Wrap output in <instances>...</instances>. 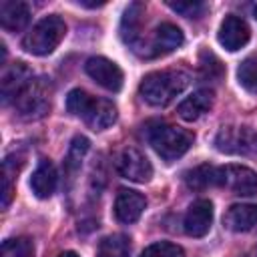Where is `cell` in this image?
<instances>
[{
	"mask_svg": "<svg viewBox=\"0 0 257 257\" xmlns=\"http://www.w3.org/2000/svg\"><path fill=\"white\" fill-rule=\"evenodd\" d=\"M187 84L189 74L183 70H155L141 80L139 92L151 106H167L187 88Z\"/></svg>",
	"mask_w": 257,
	"mask_h": 257,
	"instance_id": "obj_1",
	"label": "cell"
},
{
	"mask_svg": "<svg viewBox=\"0 0 257 257\" xmlns=\"http://www.w3.org/2000/svg\"><path fill=\"white\" fill-rule=\"evenodd\" d=\"M64 34H66L64 20L58 14H50V16H44L42 20H38L32 26V30L24 36L22 46L30 54L46 56V54H50L60 44Z\"/></svg>",
	"mask_w": 257,
	"mask_h": 257,
	"instance_id": "obj_2",
	"label": "cell"
},
{
	"mask_svg": "<svg viewBox=\"0 0 257 257\" xmlns=\"http://www.w3.org/2000/svg\"><path fill=\"white\" fill-rule=\"evenodd\" d=\"M193 133L173 126V124H155L149 131V143L155 153L165 161H175L183 157L193 145Z\"/></svg>",
	"mask_w": 257,
	"mask_h": 257,
	"instance_id": "obj_3",
	"label": "cell"
},
{
	"mask_svg": "<svg viewBox=\"0 0 257 257\" xmlns=\"http://www.w3.org/2000/svg\"><path fill=\"white\" fill-rule=\"evenodd\" d=\"M14 106L24 118H40L50 108V82L46 78L32 80L16 96Z\"/></svg>",
	"mask_w": 257,
	"mask_h": 257,
	"instance_id": "obj_4",
	"label": "cell"
},
{
	"mask_svg": "<svg viewBox=\"0 0 257 257\" xmlns=\"http://www.w3.org/2000/svg\"><path fill=\"white\" fill-rule=\"evenodd\" d=\"M215 147L227 155H257V131L251 126H223L215 137Z\"/></svg>",
	"mask_w": 257,
	"mask_h": 257,
	"instance_id": "obj_5",
	"label": "cell"
},
{
	"mask_svg": "<svg viewBox=\"0 0 257 257\" xmlns=\"http://www.w3.org/2000/svg\"><path fill=\"white\" fill-rule=\"evenodd\" d=\"M215 185L233 191L235 195H255L257 193V173L245 165H225L215 171Z\"/></svg>",
	"mask_w": 257,
	"mask_h": 257,
	"instance_id": "obj_6",
	"label": "cell"
},
{
	"mask_svg": "<svg viewBox=\"0 0 257 257\" xmlns=\"http://www.w3.org/2000/svg\"><path fill=\"white\" fill-rule=\"evenodd\" d=\"M116 171L122 179H128L135 183H147L153 177L151 161L135 147H126L120 151V155L116 159Z\"/></svg>",
	"mask_w": 257,
	"mask_h": 257,
	"instance_id": "obj_7",
	"label": "cell"
},
{
	"mask_svg": "<svg viewBox=\"0 0 257 257\" xmlns=\"http://www.w3.org/2000/svg\"><path fill=\"white\" fill-rule=\"evenodd\" d=\"M84 70L94 82H98L106 90L118 92L122 88V70L116 66V62H112L104 56L88 58L86 64H84Z\"/></svg>",
	"mask_w": 257,
	"mask_h": 257,
	"instance_id": "obj_8",
	"label": "cell"
},
{
	"mask_svg": "<svg viewBox=\"0 0 257 257\" xmlns=\"http://www.w3.org/2000/svg\"><path fill=\"white\" fill-rule=\"evenodd\" d=\"M249 36H251V32H249L247 22H245L243 18L235 16V14L225 16V20H223L221 26H219V34H217L219 44H221L223 48L231 50V52L243 48V46L249 42Z\"/></svg>",
	"mask_w": 257,
	"mask_h": 257,
	"instance_id": "obj_9",
	"label": "cell"
},
{
	"mask_svg": "<svg viewBox=\"0 0 257 257\" xmlns=\"http://www.w3.org/2000/svg\"><path fill=\"white\" fill-rule=\"evenodd\" d=\"M211 223H213V205L209 199H199L189 207L183 227L189 237H205L211 229Z\"/></svg>",
	"mask_w": 257,
	"mask_h": 257,
	"instance_id": "obj_10",
	"label": "cell"
},
{
	"mask_svg": "<svg viewBox=\"0 0 257 257\" xmlns=\"http://www.w3.org/2000/svg\"><path fill=\"white\" fill-rule=\"evenodd\" d=\"M145 207H147V199L139 191L120 189L116 193V199H114V217L120 223H126V225L135 223L143 215Z\"/></svg>",
	"mask_w": 257,
	"mask_h": 257,
	"instance_id": "obj_11",
	"label": "cell"
},
{
	"mask_svg": "<svg viewBox=\"0 0 257 257\" xmlns=\"http://www.w3.org/2000/svg\"><path fill=\"white\" fill-rule=\"evenodd\" d=\"M32 82V70L24 62H14L4 74H2V100L10 102L16 100V96Z\"/></svg>",
	"mask_w": 257,
	"mask_h": 257,
	"instance_id": "obj_12",
	"label": "cell"
},
{
	"mask_svg": "<svg viewBox=\"0 0 257 257\" xmlns=\"http://www.w3.org/2000/svg\"><path fill=\"white\" fill-rule=\"evenodd\" d=\"M82 120L92 131H104L116 120V106L104 98H92L88 108L82 114Z\"/></svg>",
	"mask_w": 257,
	"mask_h": 257,
	"instance_id": "obj_13",
	"label": "cell"
},
{
	"mask_svg": "<svg viewBox=\"0 0 257 257\" xmlns=\"http://www.w3.org/2000/svg\"><path fill=\"white\" fill-rule=\"evenodd\" d=\"M223 225L235 233L251 231L253 227H257V205H249V203L231 205L223 217Z\"/></svg>",
	"mask_w": 257,
	"mask_h": 257,
	"instance_id": "obj_14",
	"label": "cell"
},
{
	"mask_svg": "<svg viewBox=\"0 0 257 257\" xmlns=\"http://www.w3.org/2000/svg\"><path fill=\"white\" fill-rule=\"evenodd\" d=\"M30 20V8L20 0H4L0 2V24L4 30L18 32Z\"/></svg>",
	"mask_w": 257,
	"mask_h": 257,
	"instance_id": "obj_15",
	"label": "cell"
},
{
	"mask_svg": "<svg viewBox=\"0 0 257 257\" xmlns=\"http://www.w3.org/2000/svg\"><path fill=\"white\" fill-rule=\"evenodd\" d=\"M183 32L179 26L171 24V22H163L161 26H157L155 34H153V42H151V48H153V56H159V54H169L173 50H177L181 44H183Z\"/></svg>",
	"mask_w": 257,
	"mask_h": 257,
	"instance_id": "obj_16",
	"label": "cell"
},
{
	"mask_svg": "<svg viewBox=\"0 0 257 257\" xmlns=\"http://www.w3.org/2000/svg\"><path fill=\"white\" fill-rule=\"evenodd\" d=\"M213 106V92L209 88H201L197 92H193L191 96H187L179 106H177V112L183 120H197L199 116H203L209 108Z\"/></svg>",
	"mask_w": 257,
	"mask_h": 257,
	"instance_id": "obj_17",
	"label": "cell"
},
{
	"mask_svg": "<svg viewBox=\"0 0 257 257\" xmlns=\"http://www.w3.org/2000/svg\"><path fill=\"white\" fill-rule=\"evenodd\" d=\"M30 189L38 199H48L54 189H56V171L54 165L46 159H42L38 163V167L34 169L32 177H30Z\"/></svg>",
	"mask_w": 257,
	"mask_h": 257,
	"instance_id": "obj_18",
	"label": "cell"
},
{
	"mask_svg": "<svg viewBox=\"0 0 257 257\" xmlns=\"http://www.w3.org/2000/svg\"><path fill=\"white\" fill-rule=\"evenodd\" d=\"M215 171H217V167H213V165H207V163L199 165L185 173V183L189 189L203 191V189L215 185Z\"/></svg>",
	"mask_w": 257,
	"mask_h": 257,
	"instance_id": "obj_19",
	"label": "cell"
},
{
	"mask_svg": "<svg viewBox=\"0 0 257 257\" xmlns=\"http://www.w3.org/2000/svg\"><path fill=\"white\" fill-rule=\"evenodd\" d=\"M141 14H143V4L135 2L131 4L126 10H124V16H122V22H120V34L122 38L133 44L135 38L139 36V22H141Z\"/></svg>",
	"mask_w": 257,
	"mask_h": 257,
	"instance_id": "obj_20",
	"label": "cell"
},
{
	"mask_svg": "<svg viewBox=\"0 0 257 257\" xmlns=\"http://www.w3.org/2000/svg\"><path fill=\"white\" fill-rule=\"evenodd\" d=\"M131 253V241L124 235H108L98 245L100 257H128Z\"/></svg>",
	"mask_w": 257,
	"mask_h": 257,
	"instance_id": "obj_21",
	"label": "cell"
},
{
	"mask_svg": "<svg viewBox=\"0 0 257 257\" xmlns=\"http://www.w3.org/2000/svg\"><path fill=\"white\" fill-rule=\"evenodd\" d=\"M0 257H34V243L28 237L6 239L2 243Z\"/></svg>",
	"mask_w": 257,
	"mask_h": 257,
	"instance_id": "obj_22",
	"label": "cell"
},
{
	"mask_svg": "<svg viewBox=\"0 0 257 257\" xmlns=\"http://www.w3.org/2000/svg\"><path fill=\"white\" fill-rule=\"evenodd\" d=\"M237 80L245 90L257 92V56H249L239 64Z\"/></svg>",
	"mask_w": 257,
	"mask_h": 257,
	"instance_id": "obj_23",
	"label": "cell"
},
{
	"mask_svg": "<svg viewBox=\"0 0 257 257\" xmlns=\"http://www.w3.org/2000/svg\"><path fill=\"white\" fill-rule=\"evenodd\" d=\"M88 139L86 137H74L72 139V143H70V149H68V157H66V161H64V167H66V171H70V173H74L76 169H78V165H80V161H82V157L86 155V151H88Z\"/></svg>",
	"mask_w": 257,
	"mask_h": 257,
	"instance_id": "obj_24",
	"label": "cell"
},
{
	"mask_svg": "<svg viewBox=\"0 0 257 257\" xmlns=\"http://www.w3.org/2000/svg\"><path fill=\"white\" fill-rule=\"evenodd\" d=\"M201 74H203V78H209V80H219L221 76H223V64H221V60L213 54V52H209V50H203L201 52Z\"/></svg>",
	"mask_w": 257,
	"mask_h": 257,
	"instance_id": "obj_25",
	"label": "cell"
},
{
	"mask_svg": "<svg viewBox=\"0 0 257 257\" xmlns=\"http://www.w3.org/2000/svg\"><path fill=\"white\" fill-rule=\"evenodd\" d=\"M90 100H92V96L88 92H84L80 88H72L68 92V96H66V108H68V112H72V114H76V116L82 118V114L88 108Z\"/></svg>",
	"mask_w": 257,
	"mask_h": 257,
	"instance_id": "obj_26",
	"label": "cell"
},
{
	"mask_svg": "<svg viewBox=\"0 0 257 257\" xmlns=\"http://www.w3.org/2000/svg\"><path fill=\"white\" fill-rule=\"evenodd\" d=\"M139 257H183V249L169 241H157L149 245Z\"/></svg>",
	"mask_w": 257,
	"mask_h": 257,
	"instance_id": "obj_27",
	"label": "cell"
},
{
	"mask_svg": "<svg viewBox=\"0 0 257 257\" xmlns=\"http://www.w3.org/2000/svg\"><path fill=\"white\" fill-rule=\"evenodd\" d=\"M169 8H173L175 12H179L181 16H187V18H199L203 12H205V4L203 2H197V0H179V2H167Z\"/></svg>",
	"mask_w": 257,
	"mask_h": 257,
	"instance_id": "obj_28",
	"label": "cell"
},
{
	"mask_svg": "<svg viewBox=\"0 0 257 257\" xmlns=\"http://www.w3.org/2000/svg\"><path fill=\"white\" fill-rule=\"evenodd\" d=\"M10 199H12V185H10V179H8V175H4V191H2V207H8V205H10Z\"/></svg>",
	"mask_w": 257,
	"mask_h": 257,
	"instance_id": "obj_29",
	"label": "cell"
},
{
	"mask_svg": "<svg viewBox=\"0 0 257 257\" xmlns=\"http://www.w3.org/2000/svg\"><path fill=\"white\" fill-rule=\"evenodd\" d=\"M58 257H78V255H76L74 251H62V253H60Z\"/></svg>",
	"mask_w": 257,
	"mask_h": 257,
	"instance_id": "obj_30",
	"label": "cell"
},
{
	"mask_svg": "<svg viewBox=\"0 0 257 257\" xmlns=\"http://www.w3.org/2000/svg\"><path fill=\"white\" fill-rule=\"evenodd\" d=\"M245 257H257V245H255V247H253V249H249V251H247V255H245Z\"/></svg>",
	"mask_w": 257,
	"mask_h": 257,
	"instance_id": "obj_31",
	"label": "cell"
},
{
	"mask_svg": "<svg viewBox=\"0 0 257 257\" xmlns=\"http://www.w3.org/2000/svg\"><path fill=\"white\" fill-rule=\"evenodd\" d=\"M255 18H257V6H255Z\"/></svg>",
	"mask_w": 257,
	"mask_h": 257,
	"instance_id": "obj_32",
	"label": "cell"
}]
</instances>
